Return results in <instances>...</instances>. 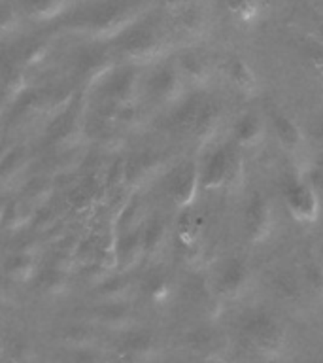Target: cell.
Returning <instances> with one entry per match:
<instances>
[{
    "label": "cell",
    "mask_w": 323,
    "mask_h": 363,
    "mask_svg": "<svg viewBox=\"0 0 323 363\" xmlns=\"http://www.w3.org/2000/svg\"><path fill=\"white\" fill-rule=\"evenodd\" d=\"M244 339L254 346L261 354H276L283 348L285 333L280 323L265 312H257L244 322L242 325Z\"/></svg>",
    "instance_id": "6da1fadb"
},
{
    "label": "cell",
    "mask_w": 323,
    "mask_h": 363,
    "mask_svg": "<svg viewBox=\"0 0 323 363\" xmlns=\"http://www.w3.org/2000/svg\"><path fill=\"white\" fill-rule=\"evenodd\" d=\"M283 203L288 206L295 220L312 221L317 216V197L316 191L306 180H300L299 176H285L280 184Z\"/></svg>",
    "instance_id": "7a4b0ae2"
},
{
    "label": "cell",
    "mask_w": 323,
    "mask_h": 363,
    "mask_svg": "<svg viewBox=\"0 0 323 363\" xmlns=\"http://www.w3.org/2000/svg\"><path fill=\"white\" fill-rule=\"evenodd\" d=\"M237 169V157L229 146H221L210 153L203 164V170L198 172V182L206 189H214L231 180Z\"/></svg>",
    "instance_id": "3957f363"
},
{
    "label": "cell",
    "mask_w": 323,
    "mask_h": 363,
    "mask_svg": "<svg viewBox=\"0 0 323 363\" xmlns=\"http://www.w3.org/2000/svg\"><path fill=\"white\" fill-rule=\"evenodd\" d=\"M244 231L249 240L259 242L271 231V206L259 193H254L244 208Z\"/></svg>",
    "instance_id": "277c9868"
},
{
    "label": "cell",
    "mask_w": 323,
    "mask_h": 363,
    "mask_svg": "<svg viewBox=\"0 0 323 363\" xmlns=\"http://www.w3.org/2000/svg\"><path fill=\"white\" fill-rule=\"evenodd\" d=\"M249 271L248 265L244 263L240 257H229L221 263L215 274V288L221 295L232 297V295L240 294L248 282Z\"/></svg>",
    "instance_id": "5b68a950"
},
{
    "label": "cell",
    "mask_w": 323,
    "mask_h": 363,
    "mask_svg": "<svg viewBox=\"0 0 323 363\" xmlns=\"http://www.w3.org/2000/svg\"><path fill=\"white\" fill-rule=\"evenodd\" d=\"M198 186V169L195 163H183L172 172L169 180V193L178 204H189Z\"/></svg>",
    "instance_id": "8992f818"
},
{
    "label": "cell",
    "mask_w": 323,
    "mask_h": 363,
    "mask_svg": "<svg viewBox=\"0 0 323 363\" xmlns=\"http://www.w3.org/2000/svg\"><path fill=\"white\" fill-rule=\"evenodd\" d=\"M271 289L283 301H299L302 297V280L293 271L282 269L271 278Z\"/></svg>",
    "instance_id": "52a82bcc"
},
{
    "label": "cell",
    "mask_w": 323,
    "mask_h": 363,
    "mask_svg": "<svg viewBox=\"0 0 323 363\" xmlns=\"http://www.w3.org/2000/svg\"><path fill=\"white\" fill-rule=\"evenodd\" d=\"M232 135L238 144L244 146H251L255 142L259 140L263 135V123H261L259 116L255 113H244L242 118H238V121L232 127Z\"/></svg>",
    "instance_id": "ba28073f"
},
{
    "label": "cell",
    "mask_w": 323,
    "mask_h": 363,
    "mask_svg": "<svg viewBox=\"0 0 323 363\" xmlns=\"http://www.w3.org/2000/svg\"><path fill=\"white\" fill-rule=\"evenodd\" d=\"M272 127H274V133H276L278 140L282 144L283 147H288V150H295V147H299L300 140H302V136H300L299 127L288 118V116H283V113L276 112L272 113Z\"/></svg>",
    "instance_id": "9c48e42d"
},
{
    "label": "cell",
    "mask_w": 323,
    "mask_h": 363,
    "mask_svg": "<svg viewBox=\"0 0 323 363\" xmlns=\"http://www.w3.org/2000/svg\"><path fill=\"white\" fill-rule=\"evenodd\" d=\"M217 121H220V108L214 102H203L200 108H198L197 119L193 123L191 135H195V138H206L215 130L217 127Z\"/></svg>",
    "instance_id": "30bf717a"
},
{
    "label": "cell",
    "mask_w": 323,
    "mask_h": 363,
    "mask_svg": "<svg viewBox=\"0 0 323 363\" xmlns=\"http://www.w3.org/2000/svg\"><path fill=\"white\" fill-rule=\"evenodd\" d=\"M178 85H180V76H178V72H176L174 68L164 67L153 76L149 87H152V93L157 96V99L166 101V99H172V96H174Z\"/></svg>",
    "instance_id": "8fae6325"
},
{
    "label": "cell",
    "mask_w": 323,
    "mask_h": 363,
    "mask_svg": "<svg viewBox=\"0 0 323 363\" xmlns=\"http://www.w3.org/2000/svg\"><path fill=\"white\" fill-rule=\"evenodd\" d=\"M227 74H229V78L232 79V84L237 85L238 89L249 93V91L255 87L254 74H251L248 65L244 61H240V59H232V61L229 62Z\"/></svg>",
    "instance_id": "7c38bea8"
},
{
    "label": "cell",
    "mask_w": 323,
    "mask_h": 363,
    "mask_svg": "<svg viewBox=\"0 0 323 363\" xmlns=\"http://www.w3.org/2000/svg\"><path fill=\"white\" fill-rule=\"evenodd\" d=\"M164 238H166V225H164L163 220H155L147 225V229L142 235V240H144V250L146 252H157L161 246H163Z\"/></svg>",
    "instance_id": "4fadbf2b"
},
{
    "label": "cell",
    "mask_w": 323,
    "mask_h": 363,
    "mask_svg": "<svg viewBox=\"0 0 323 363\" xmlns=\"http://www.w3.org/2000/svg\"><path fill=\"white\" fill-rule=\"evenodd\" d=\"M34 271L33 255H17L8 265V274L16 280H27Z\"/></svg>",
    "instance_id": "5bb4252c"
},
{
    "label": "cell",
    "mask_w": 323,
    "mask_h": 363,
    "mask_svg": "<svg viewBox=\"0 0 323 363\" xmlns=\"http://www.w3.org/2000/svg\"><path fill=\"white\" fill-rule=\"evenodd\" d=\"M181 70H183L186 76H191V78H203L206 74V62L195 53H187L181 59Z\"/></svg>",
    "instance_id": "9a60e30c"
},
{
    "label": "cell",
    "mask_w": 323,
    "mask_h": 363,
    "mask_svg": "<svg viewBox=\"0 0 323 363\" xmlns=\"http://www.w3.org/2000/svg\"><path fill=\"white\" fill-rule=\"evenodd\" d=\"M305 282L310 286L314 291H323V269L316 263H308L305 267Z\"/></svg>",
    "instance_id": "2e32d148"
},
{
    "label": "cell",
    "mask_w": 323,
    "mask_h": 363,
    "mask_svg": "<svg viewBox=\"0 0 323 363\" xmlns=\"http://www.w3.org/2000/svg\"><path fill=\"white\" fill-rule=\"evenodd\" d=\"M306 182L310 184L314 191H323V161H317V163L312 164Z\"/></svg>",
    "instance_id": "e0dca14e"
},
{
    "label": "cell",
    "mask_w": 323,
    "mask_h": 363,
    "mask_svg": "<svg viewBox=\"0 0 323 363\" xmlns=\"http://www.w3.org/2000/svg\"><path fill=\"white\" fill-rule=\"evenodd\" d=\"M225 6L232 13H242V16H248L254 10V0H223Z\"/></svg>",
    "instance_id": "ac0fdd59"
},
{
    "label": "cell",
    "mask_w": 323,
    "mask_h": 363,
    "mask_svg": "<svg viewBox=\"0 0 323 363\" xmlns=\"http://www.w3.org/2000/svg\"><path fill=\"white\" fill-rule=\"evenodd\" d=\"M316 138L323 144V121L319 125H317V129H316Z\"/></svg>",
    "instance_id": "d6986e66"
},
{
    "label": "cell",
    "mask_w": 323,
    "mask_h": 363,
    "mask_svg": "<svg viewBox=\"0 0 323 363\" xmlns=\"http://www.w3.org/2000/svg\"><path fill=\"white\" fill-rule=\"evenodd\" d=\"M4 214H6V206L4 204H0V220L4 218Z\"/></svg>",
    "instance_id": "ffe728a7"
}]
</instances>
